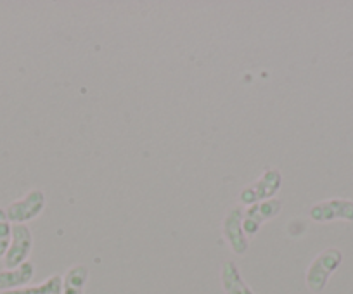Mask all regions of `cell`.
Returning <instances> with one entry per match:
<instances>
[{"instance_id":"6da1fadb","label":"cell","mask_w":353,"mask_h":294,"mask_svg":"<svg viewBox=\"0 0 353 294\" xmlns=\"http://www.w3.org/2000/svg\"><path fill=\"white\" fill-rule=\"evenodd\" d=\"M281 180H283V177H281V171L277 168H267L256 182H253V184L241 191L239 201L246 206L269 201L279 191Z\"/></svg>"},{"instance_id":"7a4b0ae2","label":"cell","mask_w":353,"mask_h":294,"mask_svg":"<svg viewBox=\"0 0 353 294\" xmlns=\"http://www.w3.org/2000/svg\"><path fill=\"white\" fill-rule=\"evenodd\" d=\"M341 263V253L338 249H325L312 262L307 270V286L312 293H321L327 284L331 273Z\"/></svg>"},{"instance_id":"3957f363","label":"cell","mask_w":353,"mask_h":294,"mask_svg":"<svg viewBox=\"0 0 353 294\" xmlns=\"http://www.w3.org/2000/svg\"><path fill=\"white\" fill-rule=\"evenodd\" d=\"M43 208H46V194L40 189H32L21 199L11 202L6 208V213L11 224H26L30 220L37 218Z\"/></svg>"},{"instance_id":"277c9868","label":"cell","mask_w":353,"mask_h":294,"mask_svg":"<svg viewBox=\"0 0 353 294\" xmlns=\"http://www.w3.org/2000/svg\"><path fill=\"white\" fill-rule=\"evenodd\" d=\"M33 248V235L25 224H12L11 246L2 260L6 269H16L28 262V256Z\"/></svg>"},{"instance_id":"5b68a950","label":"cell","mask_w":353,"mask_h":294,"mask_svg":"<svg viewBox=\"0 0 353 294\" xmlns=\"http://www.w3.org/2000/svg\"><path fill=\"white\" fill-rule=\"evenodd\" d=\"M281 204L279 199H269V201L256 202L253 206H248L246 213L243 216V231L248 235H256V232L260 231L261 225L270 218H276L279 215Z\"/></svg>"},{"instance_id":"8992f818","label":"cell","mask_w":353,"mask_h":294,"mask_svg":"<svg viewBox=\"0 0 353 294\" xmlns=\"http://www.w3.org/2000/svg\"><path fill=\"white\" fill-rule=\"evenodd\" d=\"M243 209L241 208H232L227 216L223 218L222 224V232L223 238L229 242L230 249H232L236 255H244L248 251V238L243 231Z\"/></svg>"},{"instance_id":"52a82bcc","label":"cell","mask_w":353,"mask_h":294,"mask_svg":"<svg viewBox=\"0 0 353 294\" xmlns=\"http://www.w3.org/2000/svg\"><path fill=\"white\" fill-rule=\"evenodd\" d=\"M33 275H35V265L30 260L16 269L0 270V291L6 293V291L26 287V284L32 282Z\"/></svg>"},{"instance_id":"ba28073f","label":"cell","mask_w":353,"mask_h":294,"mask_svg":"<svg viewBox=\"0 0 353 294\" xmlns=\"http://www.w3.org/2000/svg\"><path fill=\"white\" fill-rule=\"evenodd\" d=\"M310 216L319 222L332 218H353V204L350 201H339V199L324 201L310 209Z\"/></svg>"},{"instance_id":"9c48e42d","label":"cell","mask_w":353,"mask_h":294,"mask_svg":"<svg viewBox=\"0 0 353 294\" xmlns=\"http://www.w3.org/2000/svg\"><path fill=\"white\" fill-rule=\"evenodd\" d=\"M220 280H222V287L225 294H254L253 289L243 280L239 269L234 262L223 263Z\"/></svg>"},{"instance_id":"30bf717a","label":"cell","mask_w":353,"mask_h":294,"mask_svg":"<svg viewBox=\"0 0 353 294\" xmlns=\"http://www.w3.org/2000/svg\"><path fill=\"white\" fill-rule=\"evenodd\" d=\"M88 279V269L85 265H73L63 277V294H83Z\"/></svg>"},{"instance_id":"8fae6325","label":"cell","mask_w":353,"mask_h":294,"mask_svg":"<svg viewBox=\"0 0 353 294\" xmlns=\"http://www.w3.org/2000/svg\"><path fill=\"white\" fill-rule=\"evenodd\" d=\"M2 294H63V277L52 275L46 282L33 287H21V289L6 291Z\"/></svg>"},{"instance_id":"7c38bea8","label":"cell","mask_w":353,"mask_h":294,"mask_svg":"<svg viewBox=\"0 0 353 294\" xmlns=\"http://www.w3.org/2000/svg\"><path fill=\"white\" fill-rule=\"evenodd\" d=\"M11 235H12V224L9 222L6 209L0 208V258H4L9 246H11Z\"/></svg>"}]
</instances>
